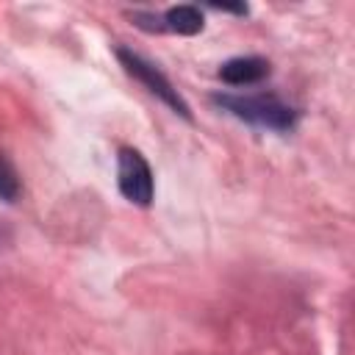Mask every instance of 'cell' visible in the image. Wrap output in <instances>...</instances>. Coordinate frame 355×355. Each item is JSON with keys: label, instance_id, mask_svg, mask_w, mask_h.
Instances as JSON below:
<instances>
[{"label": "cell", "instance_id": "obj_7", "mask_svg": "<svg viewBox=\"0 0 355 355\" xmlns=\"http://www.w3.org/2000/svg\"><path fill=\"white\" fill-rule=\"evenodd\" d=\"M214 11H230V14H247V6H211Z\"/></svg>", "mask_w": 355, "mask_h": 355}, {"label": "cell", "instance_id": "obj_2", "mask_svg": "<svg viewBox=\"0 0 355 355\" xmlns=\"http://www.w3.org/2000/svg\"><path fill=\"white\" fill-rule=\"evenodd\" d=\"M116 58H119V64L125 67V72L130 75V78H136L150 94H155L161 103H166L175 114H180L183 119H191V108H189V103L180 97V92L172 86V80L153 64V61H147L144 55H139V53H133V50H128V47H116Z\"/></svg>", "mask_w": 355, "mask_h": 355}, {"label": "cell", "instance_id": "obj_5", "mask_svg": "<svg viewBox=\"0 0 355 355\" xmlns=\"http://www.w3.org/2000/svg\"><path fill=\"white\" fill-rule=\"evenodd\" d=\"M205 25L202 11L197 6H172L158 14V33H180V36H194Z\"/></svg>", "mask_w": 355, "mask_h": 355}, {"label": "cell", "instance_id": "obj_3", "mask_svg": "<svg viewBox=\"0 0 355 355\" xmlns=\"http://www.w3.org/2000/svg\"><path fill=\"white\" fill-rule=\"evenodd\" d=\"M116 186H119V194L139 208H147L153 202V197H155L153 169L136 147H119V153H116Z\"/></svg>", "mask_w": 355, "mask_h": 355}, {"label": "cell", "instance_id": "obj_6", "mask_svg": "<svg viewBox=\"0 0 355 355\" xmlns=\"http://www.w3.org/2000/svg\"><path fill=\"white\" fill-rule=\"evenodd\" d=\"M19 194H22L19 172H17V166L11 164V158L0 150V200L14 202V200H19Z\"/></svg>", "mask_w": 355, "mask_h": 355}, {"label": "cell", "instance_id": "obj_4", "mask_svg": "<svg viewBox=\"0 0 355 355\" xmlns=\"http://www.w3.org/2000/svg\"><path fill=\"white\" fill-rule=\"evenodd\" d=\"M272 64L263 55H236L219 67V78L227 86H255L263 78H269Z\"/></svg>", "mask_w": 355, "mask_h": 355}, {"label": "cell", "instance_id": "obj_1", "mask_svg": "<svg viewBox=\"0 0 355 355\" xmlns=\"http://www.w3.org/2000/svg\"><path fill=\"white\" fill-rule=\"evenodd\" d=\"M222 111L233 114L236 119L252 125V128H266L277 133L294 130L300 111L288 105L283 97L272 92H258V94H214L211 97Z\"/></svg>", "mask_w": 355, "mask_h": 355}]
</instances>
